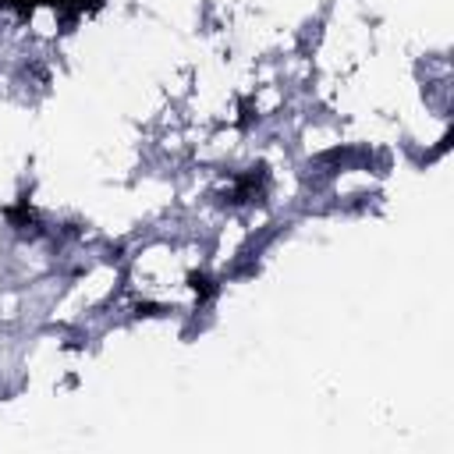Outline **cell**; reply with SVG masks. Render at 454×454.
Instances as JSON below:
<instances>
[{
    "instance_id": "6da1fadb",
    "label": "cell",
    "mask_w": 454,
    "mask_h": 454,
    "mask_svg": "<svg viewBox=\"0 0 454 454\" xmlns=\"http://www.w3.org/2000/svg\"><path fill=\"white\" fill-rule=\"evenodd\" d=\"M266 192H270V170L266 163H252L245 170H238L223 188H220V206H259L266 202Z\"/></svg>"
},
{
    "instance_id": "7a4b0ae2",
    "label": "cell",
    "mask_w": 454,
    "mask_h": 454,
    "mask_svg": "<svg viewBox=\"0 0 454 454\" xmlns=\"http://www.w3.org/2000/svg\"><path fill=\"white\" fill-rule=\"evenodd\" d=\"M39 4H50V7L57 11V18H60V25H64V28H71L78 18L96 14V11L103 7V0H0V7L14 11V14H21V18H28Z\"/></svg>"
},
{
    "instance_id": "3957f363",
    "label": "cell",
    "mask_w": 454,
    "mask_h": 454,
    "mask_svg": "<svg viewBox=\"0 0 454 454\" xmlns=\"http://www.w3.org/2000/svg\"><path fill=\"white\" fill-rule=\"evenodd\" d=\"M188 287L195 291L199 301H209V298L216 294V280H213L209 273H202V270H192V273H188Z\"/></svg>"
}]
</instances>
